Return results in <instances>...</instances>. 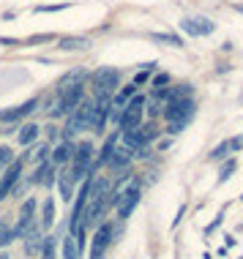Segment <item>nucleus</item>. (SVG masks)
<instances>
[{"label": "nucleus", "instance_id": "obj_1", "mask_svg": "<svg viewBox=\"0 0 243 259\" xmlns=\"http://www.w3.org/2000/svg\"><path fill=\"white\" fill-rule=\"evenodd\" d=\"M109 96H99L93 104H90V112H88V128H93V131H101L104 128V123H107V117H109Z\"/></svg>", "mask_w": 243, "mask_h": 259}, {"label": "nucleus", "instance_id": "obj_2", "mask_svg": "<svg viewBox=\"0 0 243 259\" xmlns=\"http://www.w3.org/2000/svg\"><path fill=\"white\" fill-rule=\"evenodd\" d=\"M71 158H74V172H71V178H74V180H82V178L88 175V169H90V161H93V145H90V142L77 145Z\"/></svg>", "mask_w": 243, "mask_h": 259}, {"label": "nucleus", "instance_id": "obj_3", "mask_svg": "<svg viewBox=\"0 0 243 259\" xmlns=\"http://www.w3.org/2000/svg\"><path fill=\"white\" fill-rule=\"evenodd\" d=\"M90 104L93 101H85V104H77V107L71 109V115H68V123H66V131H63V137H74V134H79L82 128H88V112H90Z\"/></svg>", "mask_w": 243, "mask_h": 259}, {"label": "nucleus", "instance_id": "obj_4", "mask_svg": "<svg viewBox=\"0 0 243 259\" xmlns=\"http://www.w3.org/2000/svg\"><path fill=\"white\" fill-rule=\"evenodd\" d=\"M112 202H115L117 215H120V219H129V213L137 207V202H140V186H137V183H131V186L126 188V191H120V194H117V197H115Z\"/></svg>", "mask_w": 243, "mask_h": 259}, {"label": "nucleus", "instance_id": "obj_5", "mask_svg": "<svg viewBox=\"0 0 243 259\" xmlns=\"http://www.w3.org/2000/svg\"><path fill=\"white\" fill-rule=\"evenodd\" d=\"M191 112H194V101L191 99H172L170 104H167L164 115H167L170 123H186L191 117Z\"/></svg>", "mask_w": 243, "mask_h": 259}, {"label": "nucleus", "instance_id": "obj_6", "mask_svg": "<svg viewBox=\"0 0 243 259\" xmlns=\"http://www.w3.org/2000/svg\"><path fill=\"white\" fill-rule=\"evenodd\" d=\"M142 107H145V101L140 99V96H137V99H131L129 101V107L120 112V128L123 131H129V128H137V125H140V120H142Z\"/></svg>", "mask_w": 243, "mask_h": 259}, {"label": "nucleus", "instance_id": "obj_7", "mask_svg": "<svg viewBox=\"0 0 243 259\" xmlns=\"http://www.w3.org/2000/svg\"><path fill=\"white\" fill-rule=\"evenodd\" d=\"M93 85H96V96H109L117 88V71L115 68H99L93 74Z\"/></svg>", "mask_w": 243, "mask_h": 259}, {"label": "nucleus", "instance_id": "obj_8", "mask_svg": "<svg viewBox=\"0 0 243 259\" xmlns=\"http://www.w3.org/2000/svg\"><path fill=\"white\" fill-rule=\"evenodd\" d=\"M19 175H22V161L14 158L9 164V169H6V175H3V183H0V199H6L14 191V183L19 180Z\"/></svg>", "mask_w": 243, "mask_h": 259}, {"label": "nucleus", "instance_id": "obj_9", "mask_svg": "<svg viewBox=\"0 0 243 259\" xmlns=\"http://www.w3.org/2000/svg\"><path fill=\"white\" fill-rule=\"evenodd\" d=\"M180 27H183L186 33H191V36H211L213 30H216V25L211 22V19H183V22H180Z\"/></svg>", "mask_w": 243, "mask_h": 259}, {"label": "nucleus", "instance_id": "obj_10", "mask_svg": "<svg viewBox=\"0 0 243 259\" xmlns=\"http://www.w3.org/2000/svg\"><path fill=\"white\" fill-rule=\"evenodd\" d=\"M109 235H112V227H109V224H104L99 232L93 235V248H90V256H93V259H101L104 248L109 246Z\"/></svg>", "mask_w": 243, "mask_h": 259}, {"label": "nucleus", "instance_id": "obj_11", "mask_svg": "<svg viewBox=\"0 0 243 259\" xmlns=\"http://www.w3.org/2000/svg\"><path fill=\"white\" fill-rule=\"evenodd\" d=\"M22 237H25V251H27V254H30V256L38 254V251H41V232H38L36 224H33V227L27 229Z\"/></svg>", "mask_w": 243, "mask_h": 259}, {"label": "nucleus", "instance_id": "obj_12", "mask_svg": "<svg viewBox=\"0 0 243 259\" xmlns=\"http://www.w3.org/2000/svg\"><path fill=\"white\" fill-rule=\"evenodd\" d=\"M74 156V145L71 142H63V145H58L52 153V164H66V161H71Z\"/></svg>", "mask_w": 243, "mask_h": 259}, {"label": "nucleus", "instance_id": "obj_13", "mask_svg": "<svg viewBox=\"0 0 243 259\" xmlns=\"http://www.w3.org/2000/svg\"><path fill=\"white\" fill-rule=\"evenodd\" d=\"M131 161V150L129 148H115V153L109 156V164H112V169H123Z\"/></svg>", "mask_w": 243, "mask_h": 259}, {"label": "nucleus", "instance_id": "obj_14", "mask_svg": "<svg viewBox=\"0 0 243 259\" xmlns=\"http://www.w3.org/2000/svg\"><path fill=\"white\" fill-rule=\"evenodd\" d=\"M36 137H38V125L27 123V125H22V128H19V142H22V145L36 142Z\"/></svg>", "mask_w": 243, "mask_h": 259}, {"label": "nucleus", "instance_id": "obj_15", "mask_svg": "<svg viewBox=\"0 0 243 259\" xmlns=\"http://www.w3.org/2000/svg\"><path fill=\"white\" fill-rule=\"evenodd\" d=\"M74 183H77V180H74L71 175H63V178H60V194H63V199H66V202H71Z\"/></svg>", "mask_w": 243, "mask_h": 259}, {"label": "nucleus", "instance_id": "obj_16", "mask_svg": "<svg viewBox=\"0 0 243 259\" xmlns=\"http://www.w3.org/2000/svg\"><path fill=\"white\" fill-rule=\"evenodd\" d=\"M63 254H66V259H77L79 256V240L77 237H68V240L63 243Z\"/></svg>", "mask_w": 243, "mask_h": 259}, {"label": "nucleus", "instance_id": "obj_17", "mask_svg": "<svg viewBox=\"0 0 243 259\" xmlns=\"http://www.w3.org/2000/svg\"><path fill=\"white\" fill-rule=\"evenodd\" d=\"M52 175H55L52 164H44V166L38 169V178H33V183H47V186H52Z\"/></svg>", "mask_w": 243, "mask_h": 259}, {"label": "nucleus", "instance_id": "obj_18", "mask_svg": "<svg viewBox=\"0 0 243 259\" xmlns=\"http://www.w3.org/2000/svg\"><path fill=\"white\" fill-rule=\"evenodd\" d=\"M82 76H85V71H82V68H77L74 74H66L63 79H60V90H63V88H71V85H79Z\"/></svg>", "mask_w": 243, "mask_h": 259}, {"label": "nucleus", "instance_id": "obj_19", "mask_svg": "<svg viewBox=\"0 0 243 259\" xmlns=\"http://www.w3.org/2000/svg\"><path fill=\"white\" fill-rule=\"evenodd\" d=\"M153 41H161V44H170V47H180L183 41L178 36H172V33H153Z\"/></svg>", "mask_w": 243, "mask_h": 259}, {"label": "nucleus", "instance_id": "obj_20", "mask_svg": "<svg viewBox=\"0 0 243 259\" xmlns=\"http://www.w3.org/2000/svg\"><path fill=\"white\" fill-rule=\"evenodd\" d=\"M11 240H14V229L6 221H0V246H9Z\"/></svg>", "mask_w": 243, "mask_h": 259}, {"label": "nucleus", "instance_id": "obj_21", "mask_svg": "<svg viewBox=\"0 0 243 259\" xmlns=\"http://www.w3.org/2000/svg\"><path fill=\"white\" fill-rule=\"evenodd\" d=\"M112 150H115V137H109L107 145H104V150H101V156H99V164H109V156H112Z\"/></svg>", "mask_w": 243, "mask_h": 259}, {"label": "nucleus", "instance_id": "obj_22", "mask_svg": "<svg viewBox=\"0 0 243 259\" xmlns=\"http://www.w3.org/2000/svg\"><path fill=\"white\" fill-rule=\"evenodd\" d=\"M44 227H52V221H55V205H52V199H47L44 202Z\"/></svg>", "mask_w": 243, "mask_h": 259}, {"label": "nucleus", "instance_id": "obj_23", "mask_svg": "<svg viewBox=\"0 0 243 259\" xmlns=\"http://www.w3.org/2000/svg\"><path fill=\"white\" fill-rule=\"evenodd\" d=\"M134 90H137V85H126V88H123L120 93L115 96V104H117V107H120V104H126V101L131 99V93H134Z\"/></svg>", "mask_w": 243, "mask_h": 259}, {"label": "nucleus", "instance_id": "obj_24", "mask_svg": "<svg viewBox=\"0 0 243 259\" xmlns=\"http://www.w3.org/2000/svg\"><path fill=\"white\" fill-rule=\"evenodd\" d=\"M11 161H14V153H11L9 148H0V169H6Z\"/></svg>", "mask_w": 243, "mask_h": 259}, {"label": "nucleus", "instance_id": "obj_25", "mask_svg": "<svg viewBox=\"0 0 243 259\" xmlns=\"http://www.w3.org/2000/svg\"><path fill=\"white\" fill-rule=\"evenodd\" d=\"M230 142H224V145H219V148L216 150H213V158H221V156H230Z\"/></svg>", "mask_w": 243, "mask_h": 259}, {"label": "nucleus", "instance_id": "obj_26", "mask_svg": "<svg viewBox=\"0 0 243 259\" xmlns=\"http://www.w3.org/2000/svg\"><path fill=\"white\" fill-rule=\"evenodd\" d=\"M63 47H66V50H71V47H74V50H79V47H85V41H82V38H66Z\"/></svg>", "mask_w": 243, "mask_h": 259}, {"label": "nucleus", "instance_id": "obj_27", "mask_svg": "<svg viewBox=\"0 0 243 259\" xmlns=\"http://www.w3.org/2000/svg\"><path fill=\"white\" fill-rule=\"evenodd\" d=\"M44 259H55V243H52V237L44 243Z\"/></svg>", "mask_w": 243, "mask_h": 259}, {"label": "nucleus", "instance_id": "obj_28", "mask_svg": "<svg viewBox=\"0 0 243 259\" xmlns=\"http://www.w3.org/2000/svg\"><path fill=\"white\" fill-rule=\"evenodd\" d=\"M22 213H25V215H33V213H36V199H27L25 205H22Z\"/></svg>", "mask_w": 243, "mask_h": 259}, {"label": "nucleus", "instance_id": "obj_29", "mask_svg": "<svg viewBox=\"0 0 243 259\" xmlns=\"http://www.w3.org/2000/svg\"><path fill=\"white\" fill-rule=\"evenodd\" d=\"M232 172H235V161H227V166H224V169H221V180H227V178H230Z\"/></svg>", "mask_w": 243, "mask_h": 259}, {"label": "nucleus", "instance_id": "obj_30", "mask_svg": "<svg viewBox=\"0 0 243 259\" xmlns=\"http://www.w3.org/2000/svg\"><path fill=\"white\" fill-rule=\"evenodd\" d=\"M230 148H232V150H240V148H243V137H235V139H230Z\"/></svg>", "mask_w": 243, "mask_h": 259}, {"label": "nucleus", "instance_id": "obj_31", "mask_svg": "<svg viewBox=\"0 0 243 259\" xmlns=\"http://www.w3.org/2000/svg\"><path fill=\"white\" fill-rule=\"evenodd\" d=\"M33 158H36V161H44V158H47V148H44V145L36 150V156H33Z\"/></svg>", "mask_w": 243, "mask_h": 259}, {"label": "nucleus", "instance_id": "obj_32", "mask_svg": "<svg viewBox=\"0 0 243 259\" xmlns=\"http://www.w3.org/2000/svg\"><path fill=\"white\" fill-rule=\"evenodd\" d=\"M180 128H183V123H170V134H178Z\"/></svg>", "mask_w": 243, "mask_h": 259}, {"label": "nucleus", "instance_id": "obj_33", "mask_svg": "<svg viewBox=\"0 0 243 259\" xmlns=\"http://www.w3.org/2000/svg\"><path fill=\"white\" fill-rule=\"evenodd\" d=\"M235 9H238V11H240V14H243V3H238V6H235Z\"/></svg>", "mask_w": 243, "mask_h": 259}, {"label": "nucleus", "instance_id": "obj_34", "mask_svg": "<svg viewBox=\"0 0 243 259\" xmlns=\"http://www.w3.org/2000/svg\"><path fill=\"white\" fill-rule=\"evenodd\" d=\"M0 259H9V256H0Z\"/></svg>", "mask_w": 243, "mask_h": 259}]
</instances>
